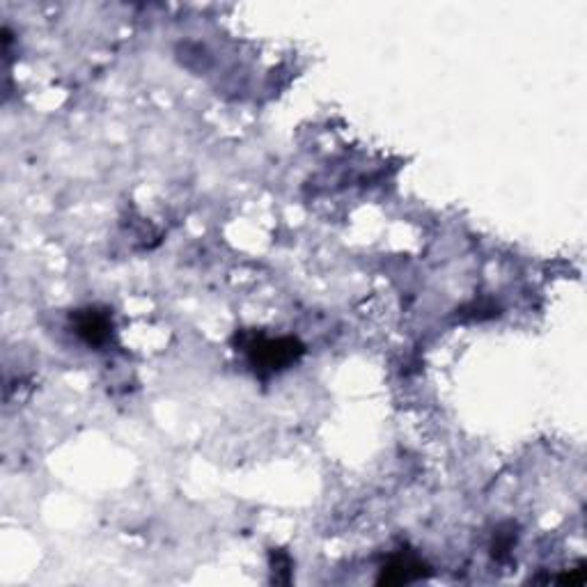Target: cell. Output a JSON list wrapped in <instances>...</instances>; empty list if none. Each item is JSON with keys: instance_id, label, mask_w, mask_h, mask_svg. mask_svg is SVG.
Instances as JSON below:
<instances>
[{"instance_id": "6da1fadb", "label": "cell", "mask_w": 587, "mask_h": 587, "mask_svg": "<svg viewBox=\"0 0 587 587\" xmlns=\"http://www.w3.org/2000/svg\"><path fill=\"white\" fill-rule=\"evenodd\" d=\"M248 363L257 374H276L287 370L303 356L305 347L296 338H266V335H250L244 342Z\"/></svg>"}, {"instance_id": "7a4b0ae2", "label": "cell", "mask_w": 587, "mask_h": 587, "mask_svg": "<svg viewBox=\"0 0 587 587\" xmlns=\"http://www.w3.org/2000/svg\"><path fill=\"white\" fill-rule=\"evenodd\" d=\"M74 331L78 338L90 347H104L113 335V319L106 310L99 308H83L76 310L74 317Z\"/></svg>"}, {"instance_id": "3957f363", "label": "cell", "mask_w": 587, "mask_h": 587, "mask_svg": "<svg viewBox=\"0 0 587 587\" xmlns=\"http://www.w3.org/2000/svg\"><path fill=\"white\" fill-rule=\"evenodd\" d=\"M425 569H429V567L418 558V555L397 553L386 562V567L381 569L379 583L381 585H406V583L420 581V578L427 576Z\"/></svg>"}]
</instances>
